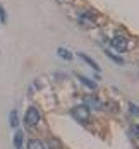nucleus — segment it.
<instances>
[{
  "instance_id": "f257e3e1",
  "label": "nucleus",
  "mask_w": 139,
  "mask_h": 149,
  "mask_svg": "<svg viewBox=\"0 0 139 149\" xmlns=\"http://www.w3.org/2000/svg\"><path fill=\"white\" fill-rule=\"evenodd\" d=\"M71 113H72V117L77 120V122H81V123H86V122H89V108L88 106H84V104H81V106H74L72 110H71Z\"/></svg>"
},
{
  "instance_id": "f03ea898",
  "label": "nucleus",
  "mask_w": 139,
  "mask_h": 149,
  "mask_svg": "<svg viewBox=\"0 0 139 149\" xmlns=\"http://www.w3.org/2000/svg\"><path fill=\"white\" fill-rule=\"evenodd\" d=\"M40 118H41V115H40L38 108L29 106V108L26 110V115H24V123H26V127H34V125H38Z\"/></svg>"
},
{
  "instance_id": "7ed1b4c3",
  "label": "nucleus",
  "mask_w": 139,
  "mask_h": 149,
  "mask_svg": "<svg viewBox=\"0 0 139 149\" xmlns=\"http://www.w3.org/2000/svg\"><path fill=\"white\" fill-rule=\"evenodd\" d=\"M110 45L113 46L117 52H125V50H127V38H124V36H115V38L110 41Z\"/></svg>"
},
{
  "instance_id": "20e7f679",
  "label": "nucleus",
  "mask_w": 139,
  "mask_h": 149,
  "mask_svg": "<svg viewBox=\"0 0 139 149\" xmlns=\"http://www.w3.org/2000/svg\"><path fill=\"white\" fill-rule=\"evenodd\" d=\"M84 106H88L89 110H101L103 103H101L96 96H86V98H84Z\"/></svg>"
},
{
  "instance_id": "39448f33",
  "label": "nucleus",
  "mask_w": 139,
  "mask_h": 149,
  "mask_svg": "<svg viewBox=\"0 0 139 149\" xmlns=\"http://www.w3.org/2000/svg\"><path fill=\"white\" fill-rule=\"evenodd\" d=\"M28 149H45V144L38 139H31L28 142Z\"/></svg>"
},
{
  "instance_id": "423d86ee",
  "label": "nucleus",
  "mask_w": 139,
  "mask_h": 149,
  "mask_svg": "<svg viewBox=\"0 0 139 149\" xmlns=\"http://www.w3.org/2000/svg\"><path fill=\"white\" fill-rule=\"evenodd\" d=\"M77 55H79L81 58L84 60L86 63H89V65H91V67H93V69H94V70H100V67H98V63H96V62H94V60H93V58H89V57H88L86 53H77Z\"/></svg>"
},
{
  "instance_id": "0eeeda50",
  "label": "nucleus",
  "mask_w": 139,
  "mask_h": 149,
  "mask_svg": "<svg viewBox=\"0 0 139 149\" xmlns=\"http://www.w3.org/2000/svg\"><path fill=\"white\" fill-rule=\"evenodd\" d=\"M77 79L84 84V86H88L89 89H96V82H93L91 79H88V77H82V75H77Z\"/></svg>"
},
{
  "instance_id": "6e6552de",
  "label": "nucleus",
  "mask_w": 139,
  "mask_h": 149,
  "mask_svg": "<svg viewBox=\"0 0 139 149\" xmlns=\"http://www.w3.org/2000/svg\"><path fill=\"white\" fill-rule=\"evenodd\" d=\"M22 141H24V135H22V132H15V135H14V146L17 149L22 148Z\"/></svg>"
},
{
  "instance_id": "1a4fd4ad",
  "label": "nucleus",
  "mask_w": 139,
  "mask_h": 149,
  "mask_svg": "<svg viewBox=\"0 0 139 149\" xmlns=\"http://www.w3.org/2000/svg\"><path fill=\"white\" fill-rule=\"evenodd\" d=\"M9 120H10V127H17V125H19V117H17V111H15V110L10 111Z\"/></svg>"
},
{
  "instance_id": "9d476101",
  "label": "nucleus",
  "mask_w": 139,
  "mask_h": 149,
  "mask_svg": "<svg viewBox=\"0 0 139 149\" xmlns=\"http://www.w3.org/2000/svg\"><path fill=\"white\" fill-rule=\"evenodd\" d=\"M57 53H59L64 60H72V53H71V52H67L65 48H59V50H57Z\"/></svg>"
},
{
  "instance_id": "9b49d317",
  "label": "nucleus",
  "mask_w": 139,
  "mask_h": 149,
  "mask_svg": "<svg viewBox=\"0 0 139 149\" xmlns=\"http://www.w3.org/2000/svg\"><path fill=\"white\" fill-rule=\"evenodd\" d=\"M129 108H131V113L132 115H138L139 117V106H136L134 103H129Z\"/></svg>"
},
{
  "instance_id": "f8f14e48",
  "label": "nucleus",
  "mask_w": 139,
  "mask_h": 149,
  "mask_svg": "<svg viewBox=\"0 0 139 149\" xmlns=\"http://www.w3.org/2000/svg\"><path fill=\"white\" fill-rule=\"evenodd\" d=\"M107 55H108V57H110V58H112V60H115L117 63H124V60H122V58H119L117 55H113V53H110V52H108Z\"/></svg>"
},
{
  "instance_id": "ddd939ff",
  "label": "nucleus",
  "mask_w": 139,
  "mask_h": 149,
  "mask_svg": "<svg viewBox=\"0 0 139 149\" xmlns=\"http://www.w3.org/2000/svg\"><path fill=\"white\" fill-rule=\"evenodd\" d=\"M132 134L136 135V137H139V125H134L132 127Z\"/></svg>"
},
{
  "instance_id": "4468645a",
  "label": "nucleus",
  "mask_w": 139,
  "mask_h": 149,
  "mask_svg": "<svg viewBox=\"0 0 139 149\" xmlns=\"http://www.w3.org/2000/svg\"><path fill=\"white\" fill-rule=\"evenodd\" d=\"M0 21H5V15H3V10H2V7H0Z\"/></svg>"
}]
</instances>
